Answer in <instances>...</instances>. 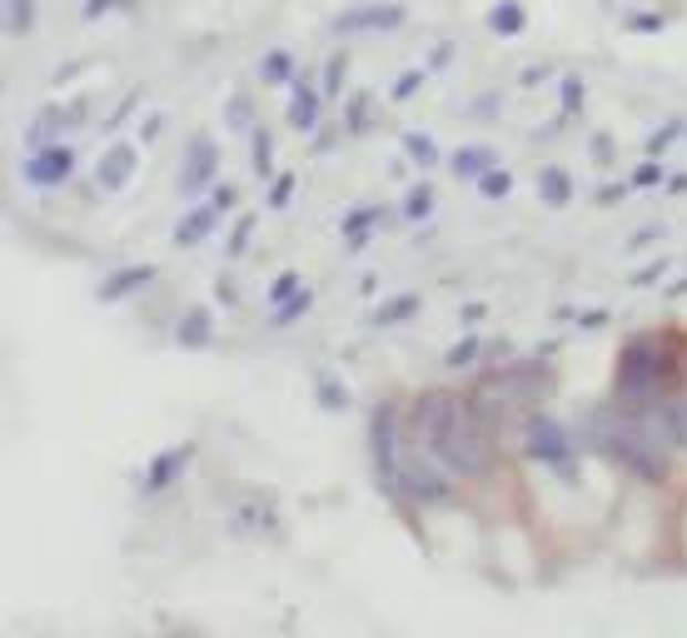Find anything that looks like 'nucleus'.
Instances as JSON below:
<instances>
[{"label": "nucleus", "instance_id": "1", "mask_svg": "<svg viewBox=\"0 0 687 638\" xmlns=\"http://www.w3.org/2000/svg\"><path fill=\"white\" fill-rule=\"evenodd\" d=\"M414 434L418 449H428V459L454 478H483L493 469V444H488L483 414H478L473 399L454 394V389H428L418 399Z\"/></svg>", "mask_w": 687, "mask_h": 638}, {"label": "nucleus", "instance_id": "2", "mask_svg": "<svg viewBox=\"0 0 687 638\" xmlns=\"http://www.w3.org/2000/svg\"><path fill=\"white\" fill-rule=\"evenodd\" d=\"M673 374V359L663 354L653 335H633L617 354V374H613V394L623 409H647L657 399V389Z\"/></svg>", "mask_w": 687, "mask_h": 638}, {"label": "nucleus", "instance_id": "3", "mask_svg": "<svg viewBox=\"0 0 687 638\" xmlns=\"http://www.w3.org/2000/svg\"><path fill=\"white\" fill-rule=\"evenodd\" d=\"M368 459H374V478L388 498H398V469H404V439H398V404L384 399L368 414Z\"/></svg>", "mask_w": 687, "mask_h": 638}, {"label": "nucleus", "instance_id": "4", "mask_svg": "<svg viewBox=\"0 0 687 638\" xmlns=\"http://www.w3.org/2000/svg\"><path fill=\"white\" fill-rule=\"evenodd\" d=\"M398 498H408V504H418V508H438V504L454 498V474H444V469L424 454H404V469H398Z\"/></svg>", "mask_w": 687, "mask_h": 638}, {"label": "nucleus", "instance_id": "5", "mask_svg": "<svg viewBox=\"0 0 687 638\" xmlns=\"http://www.w3.org/2000/svg\"><path fill=\"white\" fill-rule=\"evenodd\" d=\"M523 459L548 464V469H568V464H573V434H568L553 414H528V424H523Z\"/></svg>", "mask_w": 687, "mask_h": 638}, {"label": "nucleus", "instance_id": "6", "mask_svg": "<svg viewBox=\"0 0 687 638\" xmlns=\"http://www.w3.org/2000/svg\"><path fill=\"white\" fill-rule=\"evenodd\" d=\"M404 25V6H388V0H364V6H348L344 16L329 20L334 35H368V30H398Z\"/></svg>", "mask_w": 687, "mask_h": 638}, {"label": "nucleus", "instance_id": "7", "mask_svg": "<svg viewBox=\"0 0 687 638\" xmlns=\"http://www.w3.org/2000/svg\"><path fill=\"white\" fill-rule=\"evenodd\" d=\"M20 175H25V185H35V189H55V185H65V179L75 175V150H70V145L35 150V155H25Z\"/></svg>", "mask_w": 687, "mask_h": 638}, {"label": "nucleus", "instance_id": "8", "mask_svg": "<svg viewBox=\"0 0 687 638\" xmlns=\"http://www.w3.org/2000/svg\"><path fill=\"white\" fill-rule=\"evenodd\" d=\"M215 169H219L215 140H209V135H195V140H189V150H185V160H179V175H175L179 195H199V189L215 179Z\"/></svg>", "mask_w": 687, "mask_h": 638}, {"label": "nucleus", "instance_id": "9", "mask_svg": "<svg viewBox=\"0 0 687 638\" xmlns=\"http://www.w3.org/2000/svg\"><path fill=\"white\" fill-rule=\"evenodd\" d=\"M135 165H139V150L129 145V140H115V145H105V155H100V165H95V185L105 189V195H115V189L129 185Z\"/></svg>", "mask_w": 687, "mask_h": 638}, {"label": "nucleus", "instance_id": "10", "mask_svg": "<svg viewBox=\"0 0 687 638\" xmlns=\"http://www.w3.org/2000/svg\"><path fill=\"white\" fill-rule=\"evenodd\" d=\"M189 459H195V444H169L165 454H155V459H149L145 484H139V488H145V494H165V488L175 484V478L189 469Z\"/></svg>", "mask_w": 687, "mask_h": 638}, {"label": "nucleus", "instance_id": "11", "mask_svg": "<svg viewBox=\"0 0 687 638\" xmlns=\"http://www.w3.org/2000/svg\"><path fill=\"white\" fill-rule=\"evenodd\" d=\"M319 105H324V90L314 85L309 75H299L294 85H289V125L299 130V135H309V130H319Z\"/></svg>", "mask_w": 687, "mask_h": 638}, {"label": "nucleus", "instance_id": "12", "mask_svg": "<svg viewBox=\"0 0 687 638\" xmlns=\"http://www.w3.org/2000/svg\"><path fill=\"white\" fill-rule=\"evenodd\" d=\"M155 275H159L155 265H119L115 275H105V285L95 289V299L100 305H119V299H129L135 289H145Z\"/></svg>", "mask_w": 687, "mask_h": 638}, {"label": "nucleus", "instance_id": "13", "mask_svg": "<svg viewBox=\"0 0 687 638\" xmlns=\"http://www.w3.org/2000/svg\"><path fill=\"white\" fill-rule=\"evenodd\" d=\"M175 344L179 349H209L215 344V315L205 305H189L175 325Z\"/></svg>", "mask_w": 687, "mask_h": 638}, {"label": "nucleus", "instance_id": "14", "mask_svg": "<svg viewBox=\"0 0 687 638\" xmlns=\"http://www.w3.org/2000/svg\"><path fill=\"white\" fill-rule=\"evenodd\" d=\"M215 225H219L215 209H209V205H195L189 215H179V225H175V245H179V249L205 245V239L215 235Z\"/></svg>", "mask_w": 687, "mask_h": 638}, {"label": "nucleus", "instance_id": "15", "mask_svg": "<svg viewBox=\"0 0 687 638\" xmlns=\"http://www.w3.org/2000/svg\"><path fill=\"white\" fill-rule=\"evenodd\" d=\"M448 169H454L458 179H483L488 169H498V155L488 145H464V150H454V155H448Z\"/></svg>", "mask_w": 687, "mask_h": 638}, {"label": "nucleus", "instance_id": "16", "mask_svg": "<svg viewBox=\"0 0 687 638\" xmlns=\"http://www.w3.org/2000/svg\"><path fill=\"white\" fill-rule=\"evenodd\" d=\"M538 199H543L548 209L573 205V179H568L563 165H543V169H538Z\"/></svg>", "mask_w": 687, "mask_h": 638}, {"label": "nucleus", "instance_id": "17", "mask_svg": "<svg viewBox=\"0 0 687 638\" xmlns=\"http://www.w3.org/2000/svg\"><path fill=\"white\" fill-rule=\"evenodd\" d=\"M483 25L493 30V35H523V30H528V10H523V0H498V6L483 16Z\"/></svg>", "mask_w": 687, "mask_h": 638}, {"label": "nucleus", "instance_id": "18", "mask_svg": "<svg viewBox=\"0 0 687 638\" xmlns=\"http://www.w3.org/2000/svg\"><path fill=\"white\" fill-rule=\"evenodd\" d=\"M249 169H254V179H274V135L264 125L249 130Z\"/></svg>", "mask_w": 687, "mask_h": 638}, {"label": "nucleus", "instance_id": "19", "mask_svg": "<svg viewBox=\"0 0 687 638\" xmlns=\"http://www.w3.org/2000/svg\"><path fill=\"white\" fill-rule=\"evenodd\" d=\"M378 219H384V209L378 205H358V209H348L344 215V239H348V249H364V239H368V229L378 225Z\"/></svg>", "mask_w": 687, "mask_h": 638}, {"label": "nucleus", "instance_id": "20", "mask_svg": "<svg viewBox=\"0 0 687 638\" xmlns=\"http://www.w3.org/2000/svg\"><path fill=\"white\" fill-rule=\"evenodd\" d=\"M259 80H264V85H294V55H289V50H269L264 60H259Z\"/></svg>", "mask_w": 687, "mask_h": 638}, {"label": "nucleus", "instance_id": "21", "mask_svg": "<svg viewBox=\"0 0 687 638\" xmlns=\"http://www.w3.org/2000/svg\"><path fill=\"white\" fill-rule=\"evenodd\" d=\"M35 30V0H6V35L20 40Z\"/></svg>", "mask_w": 687, "mask_h": 638}, {"label": "nucleus", "instance_id": "22", "mask_svg": "<svg viewBox=\"0 0 687 638\" xmlns=\"http://www.w3.org/2000/svg\"><path fill=\"white\" fill-rule=\"evenodd\" d=\"M418 305H424V299H418V295H398V299H388V305H378L374 325H378V329L404 325V319H414V315H418Z\"/></svg>", "mask_w": 687, "mask_h": 638}, {"label": "nucleus", "instance_id": "23", "mask_svg": "<svg viewBox=\"0 0 687 638\" xmlns=\"http://www.w3.org/2000/svg\"><path fill=\"white\" fill-rule=\"evenodd\" d=\"M309 309H314V289L304 285V289H299L294 299H289V305H279L274 315H269V325H274V329H289V325H294V319H304Z\"/></svg>", "mask_w": 687, "mask_h": 638}, {"label": "nucleus", "instance_id": "24", "mask_svg": "<svg viewBox=\"0 0 687 638\" xmlns=\"http://www.w3.org/2000/svg\"><path fill=\"white\" fill-rule=\"evenodd\" d=\"M404 150H408V160H418L424 169H434L438 160V145H434V135H424V130H404Z\"/></svg>", "mask_w": 687, "mask_h": 638}, {"label": "nucleus", "instance_id": "25", "mask_svg": "<svg viewBox=\"0 0 687 638\" xmlns=\"http://www.w3.org/2000/svg\"><path fill=\"white\" fill-rule=\"evenodd\" d=\"M344 75H348V50H334V55L324 60V100H334L339 90H344Z\"/></svg>", "mask_w": 687, "mask_h": 638}, {"label": "nucleus", "instance_id": "26", "mask_svg": "<svg viewBox=\"0 0 687 638\" xmlns=\"http://www.w3.org/2000/svg\"><path fill=\"white\" fill-rule=\"evenodd\" d=\"M478 354H483V339H478V335H464V339H458V344H448L444 364H448V369H468Z\"/></svg>", "mask_w": 687, "mask_h": 638}, {"label": "nucleus", "instance_id": "27", "mask_svg": "<svg viewBox=\"0 0 687 638\" xmlns=\"http://www.w3.org/2000/svg\"><path fill=\"white\" fill-rule=\"evenodd\" d=\"M428 215H434V185L424 179V185H414L404 195V219H428Z\"/></svg>", "mask_w": 687, "mask_h": 638}, {"label": "nucleus", "instance_id": "28", "mask_svg": "<svg viewBox=\"0 0 687 638\" xmlns=\"http://www.w3.org/2000/svg\"><path fill=\"white\" fill-rule=\"evenodd\" d=\"M225 125H229V130H259V125H254V100H249V95H235V100H229Z\"/></svg>", "mask_w": 687, "mask_h": 638}, {"label": "nucleus", "instance_id": "29", "mask_svg": "<svg viewBox=\"0 0 687 638\" xmlns=\"http://www.w3.org/2000/svg\"><path fill=\"white\" fill-rule=\"evenodd\" d=\"M299 289H304V279H299L294 269H284V275H274V285H269V295H264V299L279 309V305H289V299H294Z\"/></svg>", "mask_w": 687, "mask_h": 638}, {"label": "nucleus", "instance_id": "30", "mask_svg": "<svg viewBox=\"0 0 687 638\" xmlns=\"http://www.w3.org/2000/svg\"><path fill=\"white\" fill-rule=\"evenodd\" d=\"M319 404L329 409V414H339V409H348V389L339 384V379H329V374H319Z\"/></svg>", "mask_w": 687, "mask_h": 638}, {"label": "nucleus", "instance_id": "31", "mask_svg": "<svg viewBox=\"0 0 687 638\" xmlns=\"http://www.w3.org/2000/svg\"><path fill=\"white\" fill-rule=\"evenodd\" d=\"M508 189H513V175H508L503 165H498V169H488V175L478 179V195H483V199H503Z\"/></svg>", "mask_w": 687, "mask_h": 638}, {"label": "nucleus", "instance_id": "32", "mask_svg": "<svg viewBox=\"0 0 687 638\" xmlns=\"http://www.w3.org/2000/svg\"><path fill=\"white\" fill-rule=\"evenodd\" d=\"M677 135H683V120H667L663 130H653V135H647V155H663V150L673 145Z\"/></svg>", "mask_w": 687, "mask_h": 638}, {"label": "nucleus", "instance_id": "33", "mask_svg": "<svg viewBox=\"0 0 687 638\" xmlns=\"http://www.w3.org/2000/svg\"><path fill=\"white\" fill-rule=\"evenodd\" d=\"M249 235H254V215H239V225H235V235H229V255H244L249 249Z\"/></svg>", "mask_w": 687, "mask_h": 638}, {"label": "nucleus", "instance_id": "34", "mask_svg": "<svg viewBox=\"0 0 687 638\" xmlns=\"http://www.w3.org/2000/svg\"><path fill=\"white\" fill-rule=\"evenodd\" d=\"M418 85H424V70H404V75L394 80V100H414Z\"/></svg>", "mask_w": 687, "mask_h": 638}, {"label": "nucleus", "instance_id": "35", "mask_svg": "<svg viewBox=\"0 0 687 638\" xmlns=\"http://www.w3.org/2000/svg\"><path fill=\"white\" fill-rule=\"evenodd\" d=\"M289 195H294V175H274V185H269V209H284Z\"/></svg>", "mask_w": 687, "mask_h": 638}, {"label": "nucleus", "instance_id": "36", "mask_svg": "<svg viewBox=\"0 0 687 638\" xmlns=\"http://www.w3.org/2000/svg\"><path fill=\"white\" fill-rule=\"evenodd\" d=\"M239 205V189L235 185H215L209 189V209H215V215H225V209H235Z\"/></svg>", "mask_w": 687, "mask_h": 638}, {"label": "nucleus", "instance_id": "37", "mask_svg": "<svg viewBox=\"0 0 687 638\" xmlns=\"http://www.w3.org/2000/svg\"><path fill=\"white\" fill-rule=\"evenodd\" d=\"M159 130H165V115H159V110H149V115L139 120L135 140H139V145H149V140H159Z\"/></svg>", "mask_w": 687, "mask_h": 638}, {"label": "nucleus", "instance_id": "38", "mask_svg": "<svg viewBox=\"0 0 687 638\" xmlns=\"http://www.w3.org/2000/svg\"><path fill=\"white\" fill-rule=\"evenodd\" d=\"M577 105H583V80H577V75H563V115H573Z\"/></svg>", "mask_w": 687, "mask_h": 638}, {"label": "nucleus", "instance_id": "39", "mask_svg": "<svg viewBox=\"0 0 687 638\" xmlns=\"http://www.w3.org/2000/svg\"><path fill=\"white\" fill-rule=\"evenodd\" d=\"M633 185H663V165L657 160H647V165H637V175H633Z\"/></svg>", "mask_w": 687, "mask_h": 638}, {"label": "nucleus", "instance_id": "40", "mask_svg": "<svg viewBox=\"0 0 687 638\" xmlns=\"http://www.w3.org/2000/svg\"><path fill=\"white\" fill-rule=\"evenodd\" d=\"M663 269H667V259H653V265H647V269H637V275H633V285H637V289H643V285H653V279L663 275Z\"/></svg>", "mask_w": 687, "mask_h": 638}, {"label": "nucleus", "instance_id": "41", "mask_svg": "<svg viewBox=\"0 0 687 638\" xmlns=\"http://www.w3.org/2000/svg\"><path fill=\"white\" fill-rule=\"evenodd\" d=\"M215 299H219V305H235V299H239L235 279H225V275H219V279H215Z\"/></svg>", "mask_w": 687, "mask_h": 638}, {"label": "nucleus", "instance_id": "42", "mask_svg": "<svg viewBox=\"0 0 687 638\" xmlns=\"http://www.w3.org/2000/svg\"><path fill=\"white\" fill-rule=\"evenodd\" d=\"M105 10H115V0H85V6H80V16H85V20H100Z\"/></svg>", "mask_w": 687, "mask_h": 638}, {"label": "nucleus", "instance_id": "43", "mask_svg": "<svg viewBox=\"0 0 687 638\" xmlns=\"http://www.w3.org/2000/svg\"><path fill=\"white\" fill-rule=\"evenodd\" d=\"M627 25H633V30H663V16H633Z\"/></svg>", "mask_w": 687, "mask_h": 638}]
</instances>
